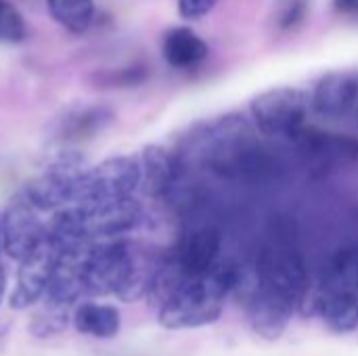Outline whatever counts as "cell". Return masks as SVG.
Segmentation results:
<instances>
[{
	"mask_svg": "<svg viewBox=\"0 0 358 356\" xmlns=\"http://www.w3.org/2000/svg\"><path fill=\"white\" fill-rule=\"evenodd\" d=\"M178 155L222 176L256 172L260 157L256 126L241 113H227L195 126Z\"/></svg>",
	"mask_w": 358,
	"mask_h": 356,
	"instance_id": "1",
	"label": "cell"
},
{
	"mask_svg": "<svg viewBox=\"0 0 358 356\" xmlns=\"http://www.w3.org/2000/svg\"><path fill=\"white\" fill-rule=\"evenodd\" d=\"M231 283L233 266L224 264H214L208 273L197 277H185L157 308L162 327L176 332L216 323L231 294Z\"/></svg>",
	"mask_w": 358,
	"mask_h": 356,
	"instance_id": "2",
	"label": "cell"
},
{
	"mask_svg": "<svg viewBox=\"0 0 358 356\" xmlns=\"http://www.w3.org/2000/svg\"><path fill=\"white\" fill-rule=\"evenodd\" d=\"M334 334L358 329V250H340L329 262L315 300Z\"/></svg>",
	"mask_w": 358,
	"mask_h": 356,
	"instance_id": "3",
	"label": "cell"
},
{
	"mask_svg": "<svg viewBox=\"0 0 358 356\" xmlns=\"http://www.w3.org/2000/svg\"><path fill=\"white\" fill-rule=\"evenodd\" d=\"M86 172L88 166L84 157L73 149H63L21 193L40 212H57L80 199Z\"/></svg>",
	"mask_w": 358,
	"mask_h": 356,
	"instance_id": "4",
	"label": "cell"
},
{
	"mask_svg": "<svg viewBox=\"0 0 358 356\" xmlns=\"http://www.w3.org/2000/svg\"><path fill=\"white\" fill-rule=\"evenodd\" d=\"M310 107V94L304 88L279 86L254 97L250 115L260 134L268 138H294L306 126Z\"/></svg>",
	"mask_w": 358,
	"mask_h": 356,
	"instance_id": "5",
	"label": "cell"
},
{
	"mask_svg": "<svg viewBox=\"0 0 358 356\" xmlns=\"http://www.w3.org/2000/svg\"><path fill=\"white\" fill-rule=\"evenodd\" d=\"M141 159L132 155H115L88 168L78 201H109L132 197L141 187Z\"/></svg>",
	"mask_w": 358,
	"mask_h": 356,
	"instance_id": "6",
	"label": "cell"
},
{
	"mask_svg": "<svg viewBox=\"0 0 358 356\" xmlns=\"http://www.w3.org/2000/svg\"><path fill=\"white\" fill-rule=\"evenodd\" d=\"M84 233L90 241L126 237L143 225L145 210L134 197L109 201H76Z\"/></svg>",
	"mask_w": 358,
	"mask_h": 356,
	"instance_id": "7",
	"label": "cell"
},
{
	"mask_svg": "<svg viewBox=\"0 0 358 356\" xmlns=\"http://www.w3.org/2000/svg\"><path fill=\"white\" fill-rule=\"evenodd\" d=\"M59 258L61 248L46 231L44 239L19 262L17 285L10 294V308L23 311L44 298V292L48 287V281L55 273Z\"/></svg>",
	"mask_w": 358,
	"mask_h": 356,
	"instance_id": "8",
	"label": "cell"
},
{
	"mask_svg": "<svg viewBox=\"0 0 358 356\" xmlns=\"http://www.w3.org/2000/svg\"><path fill=\"white\" fill-rule=\"evenodd\" d=\"M40 210L19 193L2 212V250L8 258L21 262L46 235V225L40 220Z\"/></svg>",
	"mask_w": 358,
	"mask_h": 356,
	"instance_id": "9",
	"label": "cell"
},
{
	"mask_svg": "<svg viewBox=\"0 0 358 356\" xmlns=\"http://www.w3.org/2000/svg\"><path fill=\"white\" fill-rule=\"evenodd\" d=\"M296 308L298 300L294 296L279 292L271 285H264L262 281L252 300L245 304L254 334L266 342H275L285 334Z\"/></svg>",
	"mask_w": 358,
	"mask_h": 356,
	"instance_id": "10",
	"label": "cell"
},
{
	"mask_svg": "<svg viewBox=\"0 0 358 356\" xmlns=\"http://www.w3.org/2000/svg\"><path fill=\"white\" fill-rule=\"evenodd\" d=\"M310 103L323 118L340 120L358 115V71L338 69L325 73L315 84Z\"/></svg>",
	"mask_w": 358,
	"mask_h": 356,
	"instance_id": "11",
	"label": "cell"
},
{
	"mask_svg": "<svg viewBox=\"0 0 358 356\" xmlns=\"http://www.w3.org/2000/svg\"><path fill=\"white\" fill-rule=\"evenodd\" d=\"M141 187L153 199H164L174 193L185 174V164L178 153L162 147L149 145L141 153Z\"/></svg>",
	"mask_w": 358,
	"mask_h": 356,
	"instance_id": "12",
	"label": "cell"
},
{
	"mask_svg": "<svg viewBox=\"0 0 358 356\" xmlns=\"http://www.w3.org/2000/svg\"><path fill=\"white\" fill-rule=\"evenodd\" d=\"M220 245H222L220 231L214 227H201V229L191 231L180 241L172 258L176 260V264L187 277H197V275L208 273L216 264Z\"/></svg>",
	"mask_w": 358,
	"mask_h": 356,
	"instance_id": "13",
	"label": "cell"
},
{
	"mask_svg": "<svg viewBox=\"0 0 358 356\" xmlns=\"http://www.w3.org/2000/svg\"><path fill=\"white\" fill-rule=\"evenodd\" d=\"M162 52L168 65L176 69H191L208 59L210 46L191 27H172L164 36Z\"/></svg>",
	"mask_w": 358,
	"mask_h": 356,
	"instance_id": "14",
	"label": "cell"
},
{
	"mask_svg": "<svg viewBox=\"0 0 358 356\" xmlns=\"http://www.w3.org/2000/svg\"><path fill=\"white\" fill-rule=\"evenodd\" d=\"M113 120H115V113L107 105H90V107L73 109L61 120L59 138L63 143H80V141L94 138Z\"/></svg>",
	"mask_w": 358,
	"mask_h": 356,
	"instance_id": "15",
	"label": "cell"
},
{
	"mask_svg": "<svg viewBox=\"0 0 358 356\" xmlns=\"http://www.w3.org/2000/svg\"><path fill=\"white\" fill-rule=\"evenodd\" d=\"M73 327L78 334L107 340L117 336L122 327V317L120 311L111 304L82 302L73 313Z\"/></svg>",
	"mask_w": 358,
	"mask_h": 356,
	"instance_id": "16",
	"label": "cell"
},
{
	"mask_svg": "<svg viewBox=\"0 0 358 356\" xmlns=\"http://www.w3.org/2000/svg\"><path fill=\"white\" fill-rule=\"evenodd\" d=\"M50 17L71 34H84L94 19V0H46Z\"/></svg>",
	"mask_w": 358,
	"mask_h": 356,
	"instance_id": "17",
	"label": "cell"
},
{
	"mask_svg": "<svg viewBox=\"0 0 358 356\" xmlns=\"http://www.w3.org/2000/svg\"><path fill=\"white\" fill-rule=\"evenodd\" d=\"M67 321H69V315H67L65 308L44 304V308L34 315V319L29 321L27 327H29L31 336H36L40 340H46V338H52V336H59L61 332H65Z\"/></svg>",
	"mask_w": 358,
	"mask_h": 356,
	"instance_id": "18",
	"label": "cell"
},
{
	"mask_svg": "<svg viewBox=\"0 0 358 356\" xmlns=\"http://www.w3.org/2000/svg\"><path fill=\"white\" fill-rule=\"evenodd\" d=\"M96 88H134L147 80L145 67H124V69H107L92 76Z\"/></svg>",
	"mask_w": 358,
	"mask_h": 356,
	"instance_id": "19",
	"label": "cell"
},
{
	"mask_svg": "<svg viewBox=\"0 0 358 356\" xmlns=\"http://www.w3.org/2000/svg\"><path fill=\"white\" fill-rule=\"evenodd\" d=\"M27 36V25L17 6L6 0H0V42L19 44Z\"/></svg>",
	"mask_w": 358,
	"mask_h": 356,
	"instance_id": "20",
	"label": "cell"
},
{
	"mask_svg": "<svg viewBox=\"0 0 358 356\" xmlns=\"http://www.w3.org/2000/svg\"><path fill=\"white\" fill-rule=\"evenodd\" d=\"M218 0H178V15L182 19L195 21L214 10Z\"/></svg>",
	"mask_w": 358,
	"mask_h": 356,
	"instance_id": "21",
	"label": "cell"
},
{
	"mask_svg": "<svg viewBox=\"0 0 358 356\" xmlns=\"http://www.w3.org/2000/svg\"><path fill=\"white\" fill-rule=\"evenodd\" d=\"M304 17H306V4H304L302 0H294V2L287 6V10L283 13V17H281V27H283V29H289V27H294L296 23H300Z\"/></svg>",
	"mask_w": 358,
	"mask_h": 356,
	"instance_id": "22",
	"label": "cell"
},
{
	"mask_svg": "<svg viewBox=\"0 0 358 356\" xmlns=\"http://www.w3.org/2000/svg\"><path fill=\"white\" fill-rule=\"evenodd\" d=\"M334 8L342 15H358V0H334Z\"/></svg>",
	"mask_w": 358,
	"mask_h": 356,
	"instance_id": "23",
	"label": "cell"
},
{
	"mask_svg": "<svg viewBox=\"0 0 358 356\" xmlns=\"http://www.w3.org/2000/svg\"><path fill=\"white\" fill-rule=\"evenodd\" d=\"M4 292H6V271H4V266L0 264V304H2V300H4Z\"/></svg>",
	"mask_w": 358,
	"mask_h": 356,
	"instance_id": "24",
	"label": "cell"
},
{
	"mask_svg": "<svg viewBox=\"0 0 358 356\" xmlns=\"http://www.w3.org/2000/svg\"><path fill=\"white\" fill-rule=\"evenodd\" d=\"M0 250H2V212H0Z\"/></svg>",
	"mask_w": 358,
	"mask_h": 356,
	"instance_id": "25",
	"label": "cell"
},
{
	"mask_svg": "<svg viewBox=\"0 0 358 356\" xmlns=\"http://www.w3.org/2000/svg\"><path fill=\"white\" fill-rule=\"evenodd\" d=\"M4 327H6V325H2V327H0V338H2L4 334H6V329H4Z\"/></svg>",
	"mask_w": 358,
	"mask_h": 356,
	"instance_id": "26",
	"label": "cell"
}]
</instances>
